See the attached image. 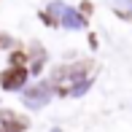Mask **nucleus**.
Listing matches in <instances>:
<instances>
[{"mask_svg": "<svg viewBox=\"0 0 132 132\" xmlns=\"http://www.w3.org/2000/svg\"><path fill=\"white\" fill-rule=\"evenodd\" d=\"M24 78H27L24 65H11V68L0 76V84H3L5 89H16V86H22V84H24Z\"/></svg>", "mask_w": 132, "mask_h": 132, "instance_id": "1", "label": "nucleus"}, {"mask_svg": "<svg viewBox=\"0 0 132 132\" xmlns=\"http://www.w3.org/2000/svg\"><path fill=\"white\" fill-rule=\"evenodd\" d=\"M81 11L89 16V14H92V3H81Z\"/></svg>", "mask_w": 132, "mask_h": 132, "instance_id": "3", "label": "nucleus"}, {"mask_svg": "<svg viewBox=\"0 0 132 132\" xmlns=\"http://www.w3.org/2000/svg\"><path fill=\"white\" fill-rule=\"evenodd\" d=\"M27 62V54L24 51H14L11 54V65H24Z\"/></svg>", "mask_w": 132, "mask_h": 132, "instance_id": "2", "label": "nucleus"}]
</instances>
